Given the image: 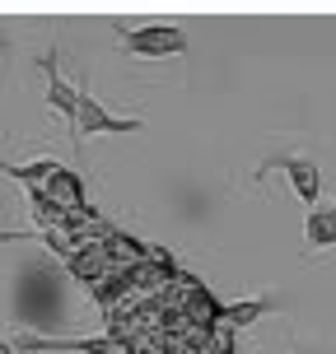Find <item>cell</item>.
<instances>
[{"label": "cell", "mask_w": 336, "mask_h": 354, "mask_svg": "<svg viewBox=\"0 0 336 354\" xmlns=\"http://www.w3.org/2000/svg\"><path fill=\"white\" fill-rule=\"evenodd\" d=\"M112 33L122 42L126 56H145V61H163V56H182L192 42L177 24H141V28H126V24H112Z\"/></svg>", "instance_id": "1"}, {"label": "cell", "mask_w": 336, "mask_h": 354, "mask_svg": "<svg viewBox=\"0 0 336 354\" xmlns=\"http://www.w3.org/2000/svg\"><path fill=\"white\" fill-rule=\"evenodd\" d=\"M75 140H85V136H131V131H141V117H117V112H107L98 98H80V112H75Z\"/></svg>", "instance_id": "2"}, {"label": "cell", "mask_w": 336, "mask_h": 354, "mask_svg": "<svg viewBox=\"0 0 336 354\" xmlns=\"http://www.w3.org/2000/svg\"><path fill=\"white\" fill-rule=\"evenodd\" d=\"M271 168H281V173L290 177V182H294V192H299L303 201H308V205H322V168H318L313 159H294V154H271V159H266L252 177L262 182V177L271 173Z\"/></svg>", "instance_id": "3"}, {"label": "cell", "mask_w": 336, "mask_h": 354, "mask_svg": "<svg viewBox=\"0 0 336 354\" xmlns=\"http://www.w3.org/2000/svg\"><path fill=\"white\" fill-rule=\"evenodd\" d=\"M19 350H42V354H52V350H75V354H122V345L117 340H103V336H15Z\"/></svg>", "instance_id": "4"}, {"label": "cell", "mask_w": 336, "mask_h": 354, "mask_svg": "<svg viewBox=\"0 0 336 354\" xmlns=\"http://www.w3.org/2000/svg\"><path fill=\"white\" fill-rule=\"evenodd\" d=\"M37 66H42V75H47V103H52V112H56V117H66V122H75V112H80V98H85V93L61 80V66H56L52 52L42 56Z\"/></svg>", "instance_id": "5"}, {"label": "cell", "mask_w": 336, "mask_h": 354, "mask_svg": "<svg viewBox=\"0 0 336 354\" xmlns=\"http://www.w3.org/2000/svg\"><path fill=\"white\" fill-rule=\"evenodd\" d=\"M336 243V205H313L308 219H303V248L322 252Z\"/></svg>", "instance_id": "6"}, {"label": "cell", "mask_w": 336, "mask_h": 354, "mask_svg": "<svg viewBox=\"0 0 336 354\" xmlns=\"http://www.w3.org/2000/svg\"><path fill=\"white\" fill-rule=\"evenodd\" d=\"M276 303L271 299H252V303H233V308H220V326H238V322H257L262 313H271Z\"/></svg>", "instance_id": "7"}, {"label": "cell", "mask_w": 336, "mask_h": 354, "mask_svg": "<svg viewBox=\"0 0 336 354\" xmlns=\"http://www.w3.org/2000/svg\"><path fill=\"white\" fill-rule=\"evenodd\" d=\"M33 238L47 243V233H37V229H0V243H33Z\"/></svg>", "instance_id": "8"}, {"label": "cell", "mask_w": 336, "mask_h": 354, "mask_svg": "<svg viewBox=\"0 0 336 354\" xmlns=\"http://www.w3.org/2000/svg\"><path fill=\"white\" fill-rule=\"evenodd\" d=\"M0 173H5V177H15V163H5V159H0Z\"/></svg>", "instance_id": "9"}, {"label": "cell", "mask_w": 336, "mask_h": 354, "mask_svg": "<svg viewBox=\"0 0 336 354\" xmlns=\"http://www.w3.org/2000/svg\"><path fill=\"white\" fill-rule=\"evenodd\" d=\"M0 354H15V345H5V340H0Z\"/></svg>", "instance_id": "10"}, {"label": "cell", "mask_w": 336, "mask_h": 354, "mask_svg": "<svg viewBox=\"0 0 336 354\" xmlns=\"http://www.w3.org/2000/svg\"><path fill=\"white\" fill-rule=\"evenodd\" d=\"M0 56H5V37H0Z\"/></svg>", "instance_id": "11"}]
</instances>
